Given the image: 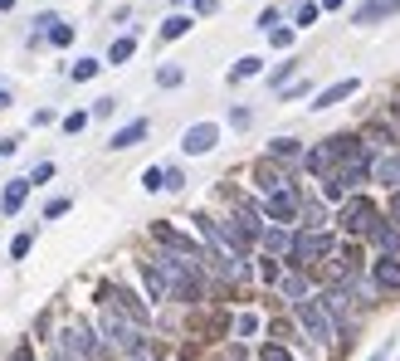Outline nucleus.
Returning a JSON list of instances; mask_svg holds the SVG:
<instances>
[{"instance_id": "423d86ee", "label": "nucleus", "mask_w": 400, "mask_h": 361, "mask_svg": "<svg viewBox=\"0 0 400 361\" xmlns=\"http://www.w3.org/2000/svg\"><path fill=\"white\" fill-rule=\"evenodd\" d=\"M59 347L69 352V361H98L102 357V337H98V327H88V322H69L59 332Z\"/></svg>"}, {"instance_id": "5fc2aeb1", "label": "nucleus", "mask_w": 400, "mask_h": 361, "mask_svg": "<svg viewBox=\"0 0 400 361\" xmlns=\"http://www.w3.org/2000/svg\"><path fill=\"white\" fill-rule=\"evenodd\" d=\"M191 5H196V15H215L220 10V0H191Z\"/></svg>"}, {"instance_id": "603ef678", "label": "nucleus", "mask_w": 400, "mask_h": 361, "mask_svg": "<svg viewBox=\"0 0 400 361\" xmlns=\"http://www.w3.org/2000/svg\"><path fill=\"white\" fill-rule=\"evenodd\" d=\"M29 122H34V127H49V122H54V107H39V112H34Z\"/></svg>"}, {"instance_id": "ea45409f", "label": "nucleus", "mask_w": 400, "mask_h": 361, "mask_svg": "<svg viewBox=\"0 0 400 361\" xmlns=\"http://www.w3.org/2000/svg\"><path fill=\"white\" fill-rule=\"evenodd\" d=\"M54 176H59V162H39V166L29 171V185H49Z\"/></svg>"}, {"instance_id": "e433bc0d", "label": "nucleus", "mask_w": 400, "mask_h": 361, "mask_svg": "<svg viewBox=\"0 0 400 361\" xmlns=\"http://www.w3.org/2000/svg\"><path fill=\"white\" fill-rule=\"evenodd\" d=\"M29 249H34V230H20V235H15V239H10V259H15V264H20V259H25V254H29Z\"/></svg>"}, {"instance_id": "7ed1b4c3", "label": "nucleus", "mask_w": 400, "mask_h": 361, "mask_svg": "<svg viewBox=\"0 0 400 361\" xmlns=\"http://www.w3.org/2000/svg\"><path fill=\"white\" fill-rule=\"evenodd\" d=\"M98 308L122 313V317H127V322H137V327H152V303H147L137 288L117 283V278H102V283H98Z\"/></svg>"}, {"instance_id": "f257e3e1", "label": "nucleus", "mask_w": 400, "mask_h": 361, "mask_svg": "<svg viewBox=\"0 0 400 361\" xmlns=\"http://www.w3.org/2000/svg\"><path fill=\"white\" fill-rule=\"evenodd\" d=\"M337 249V235L332 230H293V244L284 254V269H302V273H317Z\"/></svg>"}, {"instance_id": "9b49d317", "label": "nucleus", "mask_w": 400, "mask_h": 361, "mask_svg": "<svg viewBox=\"0 0 400 361\" xmlns=\"http://www.w3.org/2000/svg\"><path fill=\"white\" fill-rule=\"evenodd\" d=\"M302 152H307V147H302L298 137H288V132H284V137H269V152H264V157H269V162H279L284 171H293V176H298V171H302Z\"/></svg>"}, {"instance_id": "2eb2a0df", "label": "nucleus", "mask_w": 400, "mask_h": 361, "mask_svg": "<svg viewBox=\"0 0 400 361\" xmlns=\"http://www.w3.org/2000/svg\"><path fill=\"white\" fill-rule=\"evenodd\" d=\"M284 185H293V171H284L279 162H254V190L259 195H274V190H284Z\"/></svg>"}, {"instance_id": "8fccbe9b", "label": "nucleus", "mask_w": 400, "mask_h": 361, "mask_svg": "<svg viewBox=\"0 0 400 361\" xmlns=\"http://www.w3.org/2000/svg\"><path fill=\"white\" fill-rule=\"evenodd\" d=\"M20 147H25V137H20V132H10V137H0V157H15Z\"/></svg>"}, {"instance_id": "ddd939ff", "label": "nucleus", "mask_w": 400, "mask_h": 361, "mask_svg": "<svg viewBox=\"0 0 400 361\" xmlns=\"http://www.w3.org/2000/svg\"><path fill=\"white\" fill-rule=\"evenodd\" d=\"M147 132H152V117H132V122H122V127L107 137V152H132V147L147 142Z\"/></svg>"}, {"instance_id": "3c124183", "label": "nucleus", "mask_w": 400, "mask_h": 361, "mask_svg": "<svg viewBox=\"0 0 400 361\" xmlns=\"http://www.w3.org/2000/svg\"><path fill=\"white\" fill-rule=\"evenodd\" d=\"M386 220L400 225V190H391V200H386Z\"/></svg>"}, {"instance_id": "2f4dec72", "label": "nucleus", "mask_w": 400, "mask_h": 361, "mask_svg": "<svg viewBox=\"0 0 400 361\" xmlns=\"http://www.w3.org/2000/svg\"><path fill=\"white\" fill-rule=\"evenodd\" d=\"M44 44H54V49H69V44H74V25L54 20V25H49V34H44Z\"/></svg>"}, {"instance_id": "9d476101", "label": "nucleus", "mask_w": 400, "mask_h": 361, "mask_svg": "<svg viewBox=\"0 0 400 361\" xmlns=\"http://www.w3.org/2000/svg\"><path fill=\"white\" fill-rule=\"evenodd\" d=\"M220 137H225L220 122H191V127L181 132V152H186V157H205V152L220 147Z\"/></svg>"}, {"instance_id": "aec40b11", "label": "nucleus", "mask_w": 400, "mask_h": 361, "mask_svg": "<svg viewBox=\"0 0 400 361\" xmlns=\"http://www.w3.org/2000/svg\"><path fill=\"white\" fill-rule=\"evenodd\" d=\"M274 288H279V298L293 308V303H302V298H312V273H302V269H284V278H279Z\"/></svg>"}, {"instance_id": "4c0bfd02", "label": "nucleus", "mask_w": 400, "mask_h": 361, "mask_svg": "<svg viewBox=\"0 0 400 361\" xmlns=\"http://www.w3.org/2000/svg\"><path fill=\"white\" fill-rule=\"evenodd\" d=\"M117 107H122V98H112V93H107V98H98V103L88 107V117H98V122H107V117H112Z\"/></svg>"}, {"instance_id": "6e6552de", "label": "nucleus", "mask_w": 400, "mask_h": 361, "mask_svg": "<svg viewBox=\"0 0 400 361\" xmlns=\"http://www.w3.org/2000/svg\"><path fill=\"white\" fill-rule=\"evenodd\" d=\"M152 239L161 244V249H171V254H181V259H205V244L191 239V235H181L176 225H166V220H152Z\"/></svg>"}, {"instance_id": "dca6fc26", "label": "nucleus", "mask_w": 400, "mask_h": 361, "mask_svg": "<svg viewBox=\"0 0 400 361\" xmlns=\"http://www.w3.org/2000/svg\"><path fill=\"white\" fill-rule=\"evenodd\" d=\"M391 15H400V0H361V5L352 10V25H356V29H371V25L391 20Z\"/></svg>"}, {"instance_id": "473e14b6", "label": "nucleus", "mask_w": 400, "mask_h": 361, "mask_svg": "<svg viewBox=\"0 0 400 361\" xmlns=\"http://www.w3.org/2000/svg\"><path fill=\"white\" fill-rule=\"evenodd\" d=\"M181 84H186V69L181 64H161L156 69V88H181Z\"/></svg>"}, {"instance_id": "393cba45", "label": "nucleus", "mask_w": 400, "mask_h": 361, "mask_svg": "<svg viewBox=\"0 0 400 361\" xmlns=\"http://www.w3.org/2000/svg\"><path fill=\"white\" fill-rule=\"evenodd\" d=\"M137 44H142L137 34H117V39L107 44V54H102V64H112V69H117V64H127V59L137 54Z\"/></svg>"}, {"instance_id": "b1692460", "label": "nucleus", "mask_w": 400, "mask_h": 361, "mask_svg": "<svg viewBox=\"0 0 400 361\" xmlns=\"http://www.w3.org/2000/svg\"><path fill=\"white\" fill-rule=\"evenodd\" d=\"M191 29H196V15H186V10H171V15L161 20V39H166V44H171V39H186Z\"/></svg>"}, {"instance_id": "a878e982", "label": "nucleus", "mask_w": 400, "mask_h": 361, "mask_svg": "<svg viewBox=\"0 0 400 361\" xmlns=\"http://www.w3.org/2000/svg\"><path fill=\"white\" fill-rule=\"evenodd\" d=\"M102 69H107V64H102L98 54H84V59H74V64H69V79H74V84H93Z\"/></svg>"}, {"instance_id": "680f3d73", "label": "nucleus", "mask_w": 400, "mask_h": 361, "mask_svg": "<svg viewBox=\"0 0 400 361\" xmlns=\"http://www.w3.org/2000/svg\"><path fill=\"white\" fill-rule=\"evenodd\" d=\"M371 361H386V352H376V357H371Z\"/></svg>"}, {"instance_id": "79ce46f5", "label": "nucleus", "mask_w": 400, "mask_h": 361, "mask_svg": "<svg viewBox=\"0 0 400 361\" xmlns=\"http://www.w3.org/2000/svg\"><path fill=\"white\" fill-rule=\"evenodd\" d=\"M229 127H239V132H244V127H254V107L234 103V107H229Z\"/></svg>"}, {"instance_id": "0eeeda50", "label": "nucleus", "mask_w": 400, "mask_h": 361, "mask_svg": "<svg viewBox=\"0 0 400 361\" xmlns=\"http://www.w3.org/2000/svg\"><path fill=\"white\" fill-rule=\"evenodd\" d=\"M259 205H264V220H269V225H288V230H293V225H298V205H302L298 180L284 185V190H274V195H264Z\"/></svg>"}, {"instance_id": "5701e85b", "label": "nucleus", "mask_w": 400, "mask_h": 361, "mask_svg": "<svg viewBox=\"0 0 400 361\" xmlns=\"http://www.w3.org/2000/svg\"><path fill=\"white\" fill-rule=\"evenodd\" d=\"M332 166H337V162H332V152H327V142H312V147L302 152V171H307L312 180H317V176H327Z\"/></svg>"}, {"instance_id": "4d7b16f0", "label": "nucleus", "mask_w": 400, "mask_h": 361, "mask_svg": "<svg viewBox=\"0 0 400 361\" xmlns=\"http://www.w3.org/2000/svg\"><path fill=\"white\" fill-rule=\"evenodd\" d=\"M44 361H69V352H64V347L54 342V352H49V357H44Z\"/></svg>"}, {"instance_id": "09e8293b", "label": "nucleus", "mask_w": 400, "mask_h": 361, "mask_svg": "<svg viewBox=\"0 0 400 361\" xmlns=\"http://www.w3.org/2000/svg\"><path fill=\"white\" fill-rule=\"evenodd\" d=\"M274 25H279V10H274V5H269V10H259V20H254V29H264V34H269Z\"/></svg>"}, {"instance_id": "052dcab7", "label": "nucleus", "mask_w": 400, "mask_h": 361, "mask_svg": "<svg viewBox=\"0 0 400 361\" xmlns=\"http://www.w3.org/2000/svg\"><path fill=\"white\" fill-rule=\"evenodd\" d=\"M171 5H176V10H181V5H191V0H171Z\"/></svg>"}, {"instance_id": "412c9836", "label": "nucleus", "mask_w": 400, "mask_h": 361, "mask_svg": "<svg viewBox=\"0 0 400 361\" xmlns=\"http://www.w3.org/2000/svg\"><path fill=\"white\" fill-rule=\"evenodd\" d=\"M29 176H15V180H5V190H0V215L5 220H15L20 210H25V200H29Z\"/></svg>"}, {"instance_id": "864d4df0", "label": "nucleus", "mask_w": 400, "mask_h": 361, "mask_svg": "<svg viewBox=\"0 0 400 361\" xmlns=\"http://www.w3.org/2000/svg\"><path fill=\"white\" fill-rule=\"evenodd\" d=\"M122 361H156V357H152V342H147V347H137V352H127Z\"/></svg>"}, {"instance_id": "72a5a7b5", "label": "nucleus", "mask_w": 400, "mask_h": 361, "mask_svg": "<svg viewBox=\"0 0 400 361\" xmlns=\"http://www.w3.org/2000/svg\"><path fill=\"white\" fill-rule=\"evenodd\" d=\"M88 122H93V117H88V107H74V112H64V137H79Z\"/></svg>"}, {"instance_id": "a211bd4d", "label": "nucleus", "mask_w": 400, "mask_h": 361, "mask_svg": "<svg viewBox=\"0 0 400 361\" xmlns=\"http://www.w3.org/2000/svg\"><path fill=\"white\" fill-rule=\"evenodd\" d=\"M361 244H371L376 254H400V225H391V220H386V210H381V220L366 230V239H361Z\"/></svg>"}, {"instance_id": "f704fd0d", "label": "nucleus", "mask_w": 400, "mask_h": 361, "mask_svg": "<svg viewBox=\"0 0 400 361\" xmlns=\"http://www.w3.org/2000/svg\"><path fill=\"white\" fill-rule=\"evenodd\" d=\"M293 74H298V59H284V64H279V69L269 74V88L279 93V88H284V84H293Z\"/></svg>"}, {"instance_id": "49530a36", "label": "nucleus", "mask_w": 400, "mask_h": 361, "mask_svg": "<svg viewBox=\"0 0 400 361\" xmlns=\"http://www.w3.org/2000/svg\"><path fill=\"white\" fill-rule=\"evenodd\" d=\"M142 190H147V195H161V166H147V171H142Z\"/></svg>"}, {"instance_id": "7c9ffc66", "label": "nucleus", "mask_w": 400, "mask_h": 361, "mask_svg": "<svg viewBox=\"0 0 400 361\" xmlns=\"http://www.w3.org/2000/svg\"><path fill=\"white\" fill-rule=\"evenodd\" d=\"M161 190L181 195V190H186V166H176V162H171V166H161Z\"/></svg>"}, {"instance_id": "a19ab883", "label": "nucleus", "mask_w": 400, "mask_h": 361, "mask_svg": "<svg viewBox=\"0 0 400 361\" xmlns=\"http://www.w3.org/2000/svg\"><path fill=\"white\" fill-rule=\"evenodd\" d=\"M293 34H298V29H288V25H274V29H269V44H274V49H293Z\"/></svg>"}, {"instance_id": "cd10ccee", "label": "nucleus", "mask_w": 400, "mask_h": 361, "mask_svg": "<svg viewBox=\"0 0 400 361\" xmlns=\"http://www.w3.org/2000/svg\"><path fill=\"white\" fill-rule=\"evenodd\" d=\"M317 195H322V200H327V205L337 210V205H342V200H347L352 190H347V185L337 180V171H327V176H317Z\"/></svg>"}, {"instance_id": "39448f33", "label": "nucleus", "mask_w": 400, "mask_h": 361, "mask_svg": "<svg viewBox=\"0 0 400 361\" xmlns=\"http://www.w3.org/2000/svg\"><path fill=\"white\" fill-rule=\"evenodd\" d=\"M293 322H298L302 337H307V342H317V347H332V337H337V327H332V317L322 313V303H317V298L293 303Z\"/></svg>"}, {"instance_id": "bb28decb", "label": "nucleus", "mask_w": 400, "mask_h": 361, "mask_svg": "<svg viewBox=\"0 0 400 361\" xmlns=\"http://www.w3.org/2000/svg\"><path fill=\"white\" fill-rule=\"evenodd\" d=\"M259 332H264V317H259V313H239V317L229 322V337H239V342H254Z\"/></svg>"}, {"instance_id": "f03ea898", "label": "nucleus", "mask_w": 400, "mask_h": 361, "mask_svg": "<svg viewBox=\"0 0 400 361\" xmlns=\"http://www.w3.org/2000/svg\"><path fill=\"white\" fill-rule=\"evenodd\" d=\"M381 220V205L371 200V195H361V190H352L337 210H332V225L342 230V239H366V230Z\"/></svg>"}, {"instance_id": "13d9d810", "label": "nucleus", "mask_w": 400, "mask_h": 361, "mask_svg": "<svg viewBox=\"0 0 400 361\" xmlns=\"http://www.w3.org/2000/svg\"><path fill=\"white\" fill-rule=\"evenodd\" d=\"M342 5H347V0H322V10H342Z\"/></svg>"}, {"instance_id": "a18cd8bd", "label": "nucleus", "mask_w": 400, "mask_h": 361, "mask_svg": "<svg viewBox=\"0 0 400 361\" xmlns=\"http://www.w3.org/2000/svg\"><path fill=\"white\" fill-rule=\"evenodd\" d=\"M307 93H312V79H298V84H284L279 98H284V103H293V98H307Z\"/></svg>"}, {"instance_id": "f8f14e48", "label": "nucleus", "mask_w": 400, "mask_h": 361, "mask_svg": "<svg viewBox=\"0 0 400 361\" xmlns=\"http://www.w3.org/2000/svg\"><path fill=\"white\" fill-rule=\"evenodd\" d=\"M137 278H142V298H147L152 308L171 303V293H166V278H161V269H156L152 259H137Z\"/></svg>"}, {"instance_id": "c85d7f7f", "label": "nucleus", "mask_w": 400, "mask_h": 361, "mask_svg": "<svg viewBox=\"0 0 400 361\" xmlns=\"http://www.w3.org/2000/svg\"><path fill=\"white\" fill-rule=\"evenodd\" d=\"M259 74H264V59L259 54H239L234 69H229V84H244V79H259Z\"/></svg>"}, {"instance_id": "4468645a", "label": "nucleus", "mask_w": 400, "mask_h": 361, "mask_svg": "<svg viewBox=\"0 0 400 361\" xmlns=\"http://www.w3.org/2000/svg\"><path fill=\"white\" fill-rule=\"evenodd\" d=\"M371 185L400 190V147L396 152H376V157H371Z\"/></svg>"}, {"instance_id": "20e7f679", "label": "nucleus", "mask_w": 400, "mask_h": 361, "mask_svg": "<svg viewBox=\"0 0 400 361\" xmlns=\"http://www.w3.org/2000/svg\"><path fill=\"white\" fill-rule=\"evenodd\" d=\"M98 337H102V347H112V352H122V357L152 342V337H147V327L127 322V317H122V313H112V308H98Z\"/></svg>"}, {"instance_id": "6e6d98bb", "label": "nucleus", "mask_w": 400, "mask_h": 361, "mask_svg": "<svg viewBox=\"0 0 400 361\" xmlns=\"http://www.w3.org/2000/svg\"><path fill=\"white\" fill-rule=\"evenodd\" d=\"M10 107H15V93H10L5 84H0V112H10Z\"/></svg>"}, {"instance_id": "58836bf2", "label": "nucleus", "mask_w": 400, "mask_h": 361, "mask_svg": "<svg viewBox=\"0 0 400 361\" xmlns=\"http://www.w3.org/2000/svg\"><path fill=\"white\" fill-rule=\"evenodd\" d=\"M259 278H264V283H279V278H284V259L264 254V259H259Z\"/></svg>"}, {"instance_id": "37998d69", "label": "nucleus", "mask_w": 400, "mask_h": 361, "mask_svg": "<svg viewBox=\"0 0 400 361\" xmlns=\"http://www.w3.org/2000/svg\"><path fill=\"white\" fill-rule=\"evenodd\" d=\"M69 210H74V200H69V195H54V200L44 205V220H64Z\"/></svg>"}, {"instance_id": "c03bdc74", "label": "nucleus", "mask_w": 400, "mask_h": 361, "mask_svg": "<svg viewBox=\"0 0 400 361\" xmlns=\"http://www.w3.org/2000/svg\"><path fill=\"white\" fill-rule=\"evenodd\" d=\"M259 361H293V352H288L284 342H264V347H259Z\"/></svg>"}, {"instance_id": "c756f323", "label": "nucleus", "mask_w": 400, "mask_h": 361, "mask_svg": "<svg viewBox=\"0 0 400 361\" xmlns=\"http://www.w3.org/2000/svg\"><path fill=\"white\" fill-rule=\"evenodd\" d=\"M269 332H274V342H284V347H293L302 332H298V322L293 317H279V322H269Z\"/></svg>"}, {"instance_id": "6ab92c4d", "label": "nucleus", "mask_w": 400, "mask_h": 361, "mask_svg": "<svg viewBox=\"0 0 400 361\" xmlns=\"http://www.w3.org/2000/svg\"><path fill=\"white\" fill-rule=\"evenodd\" d=\"M356 93H361V79H337V84H327V88L317 93L307 107H312V112H327V107H337V103H347V98H356Z\"/></svg>"}, {"instance_id": "bf43d9fd", "label": "nucleus", "mask_w": 400, "mask_h": 361, "mask_svg": "<svg viewBox=\"0 0 400 361\" xmlns=\"http://www.w3.org/2000/svg\"><path fill=\"white\" fill-rule=\"evenodd\" d=\"M5 10H15V0H0V15H5Z\"/></svg>"}, {"instance_id": "1a4fd4ad", "label": "nucleus", "mask_w": 400, "mask_h": 361, "mask_svg": "<svg viewBox=\"0 0 400 361\" xmlns=\"http://www.w3.org/2000/svg\"><path fill=\"white\" fill-rule=\"evenodd\" d=\"M366 278H371V288H376L381 298H396L400 293V254H376V259L366 264Z\"/></svg>"}, {"instance_id": "c9c22d12", "label": "nucleus", "mask_w": 400, "mask_h": 361, "mask_svg": "<svg viewBox=\"0 0 400 361\" xmlns=\"http://www.w3.org/2000/svg\"><path fill=\"white\" fill-rule=\"evenodd\" d=\"M317 15H322V5H312V0H302L298 10H293V29H307V25H317Z\"/></svg>"}, {"instance_id": "de8ad7c7", "label": "nucleus", "mask_w": 400, "mask_h": 361, "mask_svg": "<svg viewBox=\"0 0 400 361\" xmlns=\"http://www.w3.org/2000/svg\"><path fill=\"white\" fill-rule=\"evenodd\" d=\"M10 361H34V342H29V337H20V342L10 347Z\"/></svg>"}, {"instance_id": "f3484780", "label": "nucleus", "mask_w": 400, "mask_h": 361, "mask_svg": "<svg viewBox=\"0 0 400 361\" xmlns=\"http://www.w3.org/2000/svg\"><path fill=\"white\" fill-rule=\"evenodd\" d=\"M327 220H332V205H327L322 195H307V190H302L298 225H293V230H327Z\"/></svg>"}, {"instance_id": "4be33fe9", "label": "nucleus", "mask_w": 400, "mask_h": 361, "mask_svg": "<svg viewBox=\"0 0 400 361\" xmlns=\"http://www.w3.org/2000/svg\"><path fill=\"white\" fill-rule=\"evenodd\" d=\"M288 244H293V230H288V225H264V235H259V249H264V254L284 259Z\"/></svg>"}]
</instances>
